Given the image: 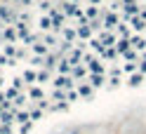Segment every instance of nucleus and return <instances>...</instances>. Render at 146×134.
<instances>
[{
    "label": "nucleus",
    "mask_w": 146,
    "mask_h": 134,
    "mask_svg": "<svg viewBox=\"0 0 146 134\" xmlns=\"http://www.w3.org/2000/svg\"><path fill=\"white\" fill-rule=\"evenodd\" d=\"M102 21H104V28L106 31H115V26L120 24V14L111 12V10H104L102 12Z\"/></svg>",
    "instance_id": "1"
},
{
    "label": "nucleus",
    "mask_w": 146,
    "mask_h": 134,
    "mask_svg": "<svg viewBox=\"0 0 146 134\" xmlns=\"http://www.w3.org/2000/svg\"><path fill=\"white\" fill-rule=\"evenodd\" d=\"M76 87H78V83L71 75H57V78H54V89H64V92H68V89H76Z\"/></svg>",
    "instance_id": "2"
},
{
    "label": "nucleus",
    "mask_w": 146,
    "mask_h": 134,
    "mask_svg": "<svg viewBox=\"0 0 146 134\" xmlns=\"http://www.w3.org/2000/svg\"><path fill=\"white\" fill-rule=\"evenodd\" d=\"M76 33H78V40L90 42V40H92V26H90V21H80L76 26Z\"/></svg>",
    "instance_id": "3"
},
{
    "label": "nucleus",
    "mask_w": 146,
    "mask_h": 134,
    "mask_svg": "<svg viewBox=\"0 0 146 134\" xmlns=\"http://www.w3.org/2000/svg\"><path fill=\"white\" fill-rule=\"evenodd\" d=\"M87 75H90V71H87V66H85V64L73 66V71H71V78L76 80V83H83V80H87Z\"/></svg>",
    "instance_id": "4"
},
{
    "label": "nucleus",
    "mask_w": 146,
    "mask_h": 134,
    "mask_svg": "<svg viewBox=\"0 0 146 134\" xmlns=\"http://www.w3.org/2000/svg\"><path fill=\"white\" fill-rule=\"evenodd\" d=\"M0 38L5 40V45H14L17 40H19V35H17V28H14V26H5L3 33H0Z\"/></svg>",
    "instance_id": "5"
},
{
    "label": "nucleus",
    "mask_w": 146,
    "mask_h": 134,
    "mask_svg": "<svg viewBox=\"0 0 146 134\" xmlns=\"http://www.w3.org/2000/svg\"><path fill=\"white\" fill-rule=\"evenodd\" d=\"M99 40H102V45L108 50V47H115V42H118V35L113 31H102V35H99Z\"/></svg>",
    "instance_id": "6"
},
{
    "label": "nucleus",
    "mask_w": 146,
    "mask_h": 134,
    "mask_svg": "<svg viewBox=\"0 0 146 134\" xmlns=\"http://www.w3.org/2000/svg\"><path fill=\"white\" fill-rule=\"evenodd\" d=\"M102 7H99V5H87L85 7V19L87 21H97V19H102Z\"/></svg>",
    "instance_id": "7"
},
{
    "label": "nucleus",
    "mask_w": 146,
    "mask_h": 134,
    "mask_svg": "<svg viewBox=\"0 0 146 134\" xmlns=\"http://www.w3.org/2000/svg\"><path fill=\"white\" fill-rule=\"evenodd\" d=\"M76 89H78V94L83 96V99H87V101L94 96V89H92V85H90V83H85V80H83V83H78V87H76Z\"/></svg>",
    "instance_id": "8"
},
{
    "label": "nucleus",
    "mask_w": 146,
    "mask_h": 134,
    "mask_svg": "<svg viewBox=\"0 0 146 134\" xmlns=\"http://www.w3.org/2000/svg\"><path fill=\"white\" fill-rule=\"evenodd\" d=\"M130 42H132V50L134 52H139V54H141V52H146V38H144V35H132V38H130Z\"/></svg>",
    "instance_id": "9"
},
{
    "label": "nucleus",
    "mask_w": 146,
    "mask_h": 134,
    "mask_svg": "<svg viewBox=\"0 0 146 134\" xmlns=\"http://www.w3.org/2000/svg\"><path fill=\"white\" fill-rule=\"evenodd\" d=\"M130 28L137 31V35H139V33L144 35L146 33V21L141 19V17H132V19H130Z\"/></svg>",
    "instance_id": "10"
},
{
    "label": "nucleus",
    "mask_w": 146,
    "mask_h": 134,
    "mask_svg": "<svg viewBox=\"0 0 146 134\" xmlns=\"http://www.w3.org/2000/svg\"><path fill=\"white\" fill-rule=\"evenodd\" d=\"M83 54H85L83 50H78V47H73V50L68 52V54H66V59L71 61L73 66H78V64H83Z\"/></svg>",
    "instance_id": "11"
},
{
    "label": "nucleus",
    "mask_w": 146,
    "mask_h": 134,
    "mask_svg": "<svg viewBox=\"0 0 146 134\" xmlns=\"http://www.w3.org/2000/svg\"><path fill=\"white\" fill-rule=\"evenodd\" d=\"M57 71H59V75H71L73 64H71L66 57H61V59H59V64H57Z\"/></svg>",
    "instance_id": "12"
},
{
    "label": "nucleus",
    "mask_w": 146,
    "mask_h": 134,
    "mask_svg": "<svg viewBox=\"0 0 146 134\" xmlns=\"http://www.w3.org/2000/svg\"><path fill=\"white\" fill-rule=\"evenodd\" d=\"M87 71H90V73H97V75H106V66L102 64V59H99V57L87 66Z\"/></svg>",
    "instance_id": "13"
},
{
    "label": "nucleus",
    "mask_w": 146,
    "mask_h": 134,
    "mask_svg": "<svg viewBox=\"0 0 146 134\" xmlns=\"http://www.w3.org/2000/svg\"><path fill=\"white\" fill-rule=\"evenodd\" d=\"M87 80H90V85H92V89H99V87H104V83H108L106 75H97V73H90Z\"/></svg>",
    "instance_id": "14"
},
{
    "label": "nucleus",
    "mask_w": 146,
    "mask_h": 134,
    "mask_svg": "<svg viewBox=\"0 0 146 134\" xmlns=\"http://www.w3.org/2000/svg\"><path fill=\"white\" fill-rule=\"evenodd\" d=\"M115 35H118V38H132V31H130V24H125V21H120V24H118L115 26Z\"/></svg>",
    "instance_id": "15"
},
{
    "label": "nucleus",
    "mask_w": 146,
    "mask_h": 134,
    "mask_svg": "<svg viewBox=\"0 0 146 134\" xmlns=\"http://www.w3.org/2000/svg\"><path fill=\"white\" fill-rule=\"evenodd\" d=\"M31 50H33V54H35V57H47L50 52H52V50H50V47H47V45H45L42 40H40V42H35Z\"/></svg>",
    "instance_id": "16"
},
{
    "label": "nucleus",
    "mask_w": 146,
    "mask_h": 134,
    "mask_svg": "<svg viewBox=\"0 0 146 134\" xmlns=\"http://www.w3.org/2000/svg\"><path fill=\"white\" fill-rule=\"evenodd\" d=\"M115 50H118V54H125L127 50H132V42H130V38H118V42H115Z\"/></svg>",
    "instance_id": "17"
},
{
    "label": "nucleus",
    "mask_w": 146,
    "mask_h": 134,
    "mask_svg": "<svg viewBox=\"0 0 146 134\" xmlns=\"http://www.w3.org/2000/svg\"><path fill=\"white\" fill-rule=\"evenodd\" d=\"M14 28H17V35H19V40H24V38H29V24H26V21H17L14 24Z\"/></svg>",
    "instance_id": "18"
},
{
    "label": "nucleus",
    "mask_w": 146,
    "mask_h": 134,
    "mask_svg": "<svg viewBox=\"0 0 146 134\" xmlns=\"http://www.w3.org/2000/svg\"><path fill=\"white\" fill-rule=\"evenodd\" d=\"M61 35H64V40H66V42H73V45L78 42V33H76V28H68V26H64Z\"/></svg>",
    "instance_id": "19"
},
{
    "label": "nucleus",
    "mask_w": 146,
    "mask_h": 134,
    "mask_svg": "<svg viewBox=\"0 0 146 134\" xmlns=\"http://www.w3.org/2000/svg\"><path fill=\"white\" fill-rule=\"evenodd\" d=\"M21 78H24V83H29V87H31L33 83H38V71H33V68H26Z\"/></svg>",
    "instance_id": "20"
},
{
    "label": "nucleus",
    "mask_w": 146,
    "mask_h": 134,
    "mask_svg": "<svg viewBox=\"0 0 146 134\" xmlns=\"http://www.w3.org/2000/svg\"><path fill=\"white\" fill-rule=\"evenodd\" d=\"M123 73H130V75L139 73V61H125L123 64Z\"/></svg>",
    "instance_id": "21"
},
{
    "label": "nucleus",
    "mask_w": 146,
    "mask_h": 134,
    "mask_svg": "<svg viewBox=\"0 0 146 134\" xmlns=\"http://www.w3.org/2000/svg\"><path fill=\"white\" fill-rule=\"evenodd\" d=\"M26 94H29V99H35V101H40V99H45L42 89H40V87H35V85H31V87H29V92H26Z\"/></svg>",
    "instance_id": "22"
},
{
    "label": "nucleus",
    "mask_w": 146,
    "mask_h": 134,
    "mask_svg": "<svg viewBox=\"0 0 146 134\" xmlns=\"http://www.w3.org/2000/svg\"><path fill=\"white\" fill-rule=\"evenodd\" d=\"M87 45H90V47H92V50L97 52L99 57H104V52H106V47H104V45H102V40H99V38H92V40H90Z\"/></svg>",
    "instance_id": "23"
},
{
    "label": "nucleus",
    "mask_w": 146,
    "mask_h": 134,
    "mask_svg": "<svg viewBox=\"0 0 146 134\" xmlns=\"http://www.w3.org/2000/svg\"><path fill=\"white\" fill-rule=\"evenodd\" d=\"M38 26H40V31H42V33H50V31H52V19H50V14H45V17H40V21H38Z\"/></svg>",
    "instance_id": "24"
},
{
    "label": "nucleus",
    "mask_w": 146,
    "mask_h": 134,
    "mask_svg": "<svg viewBox=\"0 0 146 134\" xmlns=\"http://www.w3.org/2000/svg\"><path fill=\"white\" fill-rule=\"evenodd\" d=\"M144 73H134V75H130V83H127V85H130V87H139L141 83H144Z\"/></svg>",
    "instance_id": "25"
},
{
    "label": "nucleus",
    "mask_w": 146,
    "mask_h": 134,
    "mask_svg": "<svg viewBox=\"0 0 146 134\" xmlns=\"http://www.w3.org/2000/svg\"><path fill=\"white\" fill-rule=\"evenodd\" d=\"M14 122H31V118H29V111H17L14 113Z\"/></svg>",
    "instance_id": "26"
},
{
    "label": "nucleus",
    "mask_w": 146,
    "mask_h": 134,
    "mask_svg": "<svg viewBox=\"0 0 146 134\" xmlns=\"http://www.w3.org/2000/svg\"><path fill=\"white\" fill-rule=\"evenodd\" d=\"M19 94H21V92H19V89H14L12 85H10V87H7V89H5V96H7V99H10L12 104L17 101V96H19Z\"/></svg>",
    "instance_id": "27"
},
{
    "label": "nucleus",
    "mask_w": 146,
    "mask_h": 134,
    "mask_svg": "<svg viewBox=\"0 0 146 134\" xmlns=\"http://www.w3.org/2000/svg\"><path fill=\"white\" fill-rule=\"evenodd\" d=\"M29 118H31V122H33V120H40V118H42V111L35 108V106H29Z\"/></svg>",
    "instance_id": "28"
},
{
    "label": "nucleus",
    "mask_w": 146,
    "mask_h": 134,
    "mask_svg": "<svg viewBox=\"0 0 146 134\" xmlns=\"http://www.w3.org/2000/svg\"><path fill=\"white\" fill-rule=\"evenodd\" d=\"M26 101H29V94H26V92H21L19 96H17V101H14V108H17V111H21V106H24Z\"/></svg>",
    "instance_id": "29"
},
{
    "label": "nucleus",
    "mask_w": 146,
    "mask_h": 134,
    "mask_svg": "<svg viewBox=\"0 0 146 134\" xmlns=\"http://www.w3.org/2000/svg\"><path fill=\"white\" fill-rule=\"evenodd\" d=\"M21 42H24V45H29V47H33L35 42H40V35H38V33H31L29 38H24Z\"/></svg>",
    "instance_id": "30"
},
{
    "label": "nucleus",
    "mask_w": 146,
    "mask_h": 134,
    "mask_svg": "<svg viewBox=\"0 0 146 134\" xmlns=\"http://www.w3.org/2000/svg\"><path fill=\"white\" fill-rule=\"evenodd\" d=\"M5 57L7 59H17V45H5Z\"/></svg>",
    "instance_id": "31"
},
{
    "label": "nucleus",
    "mask_w": 146,
    "mask_h": 134,
    "mask_svg": "<svg viewBox=\"0 0 146 134\" xmlns=\"http://www.w3.org/2000/svg\"><path fill=\"white\" fill-rule=\"evenodd\" d=\"M125 61H139V52H134V50H127L125 54H123Z\"/></svg>",
    "instance_id": "32"
},
{
    "label": "nucleus",
    "mask_w": 146,
    "mask_h": 134,
    "mask_svg": "<svg viewBox=\"0 0 146 134\" xmlns=\"http://www.w3.org/2000/svg\"><path fill=\"white\" fill-rule=\"evenodd\" d=\"M120 54H118V50L115 47H108L106 52H104V59H108V61H113V59H118Z\"/></svg>",
    "instance_id": "33"
},
{
    "label": "nucleus",
    "mask_w": 146,
    "mask_h": 134,
    "mask_svg": "<svg viewBox=\"0 0 146 134\" xmlns=\"http://www.w3.org/2000/svg\"><path fill=\"white\" fill-rule=\"evenodd\" d=\"M12 87H14V89H19V92H24V87H26L24 78H21V75H17V78L12 80Z\"/></svg>",
    "instance_id": "34"
},
{
    "label": "nucleus",
    "mask_w": 146,
    "mask_h": 134,
    "mask_svg": "<svg viewBox=\"0 0 146 134\" xmlns=\"http://www.w3.org/2000/svg\"><path fill=\"white\" fill-rule=\"evenodd\" d=\"M52 99H54V101H66V92H64V89H54V92H52Z\"/></svg>",
    "instance_id": "35"
},
{
    "label": "nucleus",
    "mask_w": 146,
    "mask_h": 134,
    "mask_svg": "<svg viewBox=\"0 0 146 134\" xmlns=\"http://www.w3.org/2000/svg\"><path fill=\"white\" fill-rule=\"evenodd\" d=\"M54 134H83V132H80V127H64V129L54 132Z\"/></svg>",
    "instance_id": "36"
},
{
    "label": "nucleus",
    "mask_w": 146,
    "mask_h": 134,
    "mask_svg": "<svg viewBox=\"0 0 146 134\" xmlns=\"http://www.w3.org/2000/svg\"><path fill=\"white\" fill-rule=\"evenodd\" d=\"M38 7H40V12H45V14H50V10H52L54 5L50 3V0H40V5H38Z\"/></svg>",
    "instance_id": "37"
},
{
    "label": "nucleus",
    "mask_w": 146,
    "mask_h": 134,
    "mask_svg": "<svg viewBox=\"0 0 146 134\" xmlns=\"http://www.w3.org/2000/svg\"><path fill=\"white\" fill-rule=\"evenodd\" d=\"M78 99H80L78 89H68V92H66V101H78Z\"/></svg>",
    "instance_id": "38"
},
{
    "label": "nucleus",
    "mask_w": 146,
    "mask_h": 134,
    "mask_svg": "<svg viewBox=\"0 0 146 134\" xmlns=\"http://www.w3.org/2000/svg\"><path fill=\"white\" fill-rule=\"evenodd\" d=\"M47 80H50V71L40 68V71H38V83H47Z\"/></svg>",
    "instance_id": "39"
},
{
    "label": "nucleus",
    "mask_w": 146,
    "mask_h": 134,
    "mask_svg": "<svg viewBox=\"0 0 146 134\" xmlns=\"http://www.w3.org/2000/svg\"><path fill=\"white\" fill-rule=\"evenodd\" d=\"M29 64H31V66H40V68H42V66H45V57H31Z\"/></svg>",
    "instance_id": "40"
},
{
    "label": "nucleus",
    "mask_w": 146,
    "mask_h": 134,
    "mask_svg": "<svg viewBox=\"0 0 146 134\" xmlns=\"http://www.w3.org/2000/svg\"><path fill=\"white\" fill-rule=\"evenodd\" d=\"M50 106H52V104H50L47 99H40V101H38V106H35V108H40V111L45 113V111H50Z\"/></svg>",
    "instance_id": "41"
},
{
    "label": "nucleus",
    "mask_w": 146,
    "mask_h": 134,
    "mask_svg": "<svg viewBox=\"0 0 146 134\" xmlns=\"http://www.w3.org/2000/svg\"><path fill=\"white\" fill-rule=\"evenodd\" d=\"M118 85H120V75H111V80H108V87H111V89H115Z\"/></svg>",
    "instance_id": "42"
},
{
    "label": "nucleus",
    "mask_w": 146,
    "mask_h": 134,
    "mask_svg": "<svg viewBox=\"0 0 146 134\" xmlns=\"http://www.w3.org/2000/svg\"><path fill=\"white\" fill-rule=\"evenodd\" d=\"M94 59H97L94 54H90V52H85V54H83V64H85V66H90V64H92Z\"/></svg>",
    "instance_id": "43"
},
{
    "label": "nucleus",
    "mask_w": 146,
    "mask_h": 134,
    "mask_svg": "<svg viewBox=\"0 0 146 134\" xmlns=\"http://www.w3.org/2000/svg\"><path fill=\"white\" fill-rule=\"evenodd\" d=\"M31 129H33V122H24L21 127H19V134H29Z\"/></svg>",
    "instance_id": "44"
},
{
    "label": "nucleus",
    "mask_w": 146,
    "mask_h": 134,
    "mask_svg": "<svg viewBox=\"0 0 146 134\" xmlns=\"http://www.w3.org/2000/svg\"><path fill=\"white\" fill-rule=\"evenodd\" d=\"M0 134H14L12 132V125H0Z\"/></svg>",
    "instance_id": "45"
},
{
    "label": "nucleus",
    "mask_w": 146,
    "mask_h": 134,
    "mask_svg": "<svg viewBox=\"0 0 146 134\" xmlns=\"http://www.w3.org/2000/svg\"><path fill=\"white\" fill-rule=\"evenodd\" d=\"M19 59H26V50L24 47H17V61Z\"/></svg>",
    "instance_id": "46"
},
{
    "label": "nucleus",
    "mask_w": 146,
    "mask_h": 134,
    "mask_svg": "<svg viewBox=\"0 0 146 134\" xmlns=\"http://www.w3.org/2000/svg\"><path fill=\"white\" fill-rule=\"evenodd\" d=\"M127 5H137V0H120V7H127Z\"/></svg>",
    "instance_id": "47"
},
{
    "label": "nucleus",
    "mask_w": 146,
    "mask_h": 134,
    "mask_svg": "<svg viewBox=\"0 0 146 134\" xmlns=\"http://www.w3.org/2000/svg\"><path fill=\"white\" fill-rule=\"evenodd\" d=\"M139 73L146 75V61H139Z\"/></svg>",
    "instance_id": "48"
},
{
    "label": "nucleus",
    "mask_w": 146,
    "mask_h": 134,
    "mask_svg": "<svg viewBox=\"0 0 146 134\" xmlns=\"http://www.w3.org/2000/svg\"><path fill=\"white\" fill-rule=\"evenodd\" d=\"M139 17H141V19L146 21V7H141V14H139Z\"/></svg>",
    "instance_id": "49"
},
{
    "label": "nucleus",
    "mask_w": 146,
    "mask_h": 134,
    "mask_svg": "<svg viewBox=\"0 0 146 134\" xmlns=\"http://www.w3.org/2000/svg\"><path fill=\"white\" fill-rule=\"evenodd\" d=\"M90 5H102V0H87Z\"/></svg>",
    "instance_id": "50"
},
{
    "label": "nucleus",
    "mask_w": 146,
    "mask_h": 134,
    "mask_svg": "<svg viewBox=\"0 0 146 134\" xmlns=\"http://www.w3.org/2000/svg\"><path fill=\"white\" fill-rule=\"evenodd\" d=\"M139 61H146V52H141V54H139Z\"/></svg>",
    "instance_id": "51"
},
{
    "label": "nucleus",
    "mask_w": 146,
    "mask_h": 134,
    "mask_svg": "<svg viewBox=\"0 0 146 134\" xmlns=\"http://www.w3.org/2000/svg\"><path fill=\"white\" fill-rule=\"evenodd\" d=\"M68 3H76V5H80V0H68Z\"/></svg>",
    "instance_id": "52"
},
{
    "label": "nucleus",
    "mask_w": 146,
    "mask_h": 134,
    "mask_svg": "<svg viewBox=\"0 0 146 134\" xmlns=\"http://www.w3.org/2000/svg\"><path fill=\"white\" fill-rule=\"evenodd\" d=\"M3 85H5V80H3V78H0V87H3Z\"/></svg>",
    "instance_id": "53"
},
{
    "label": "nucleus",
    "mask_w": 146,
    "mask_h": 134,
    "mask_svg": "<svg viewBox=\"0 0 146 134\" xmlns=\"http://www.w3.org/2000/svg\"><path fill=\"white\" fill-rule=\"evenodd\" d=\"M3 113H5V111H3V108H0V115H3Z\"/></svg>",
    "instance_id": "54"
},
{
    "label": "nucleus",
    "mask_w": 146,
    "mask_h": 134,
    "mask_svg": "<svg viewBox=\"0 0 146 134\" xmlns=\"http://www.w3.org/2000/svg\"><path fill=\"white\" fill-rule=\"evenodd\" d=\"M0 12H3V5H0Z\"/></svg>",
    "instance_id": "55"
},
{
    "label": "nucleus",
    "mask_w": 146,
    "mask_h": 134,
    "mask_svg": "<svg viewBox=\"0 0 146 134\" xmlns=\"http://www.w3.org/2000/svg\"><path fill=\"white\" fill-rule=\"evenodd\" d=\"M144 38H146V35H144Z\"/></svg>",
    "instance_id": "56"
}]
</instances>
